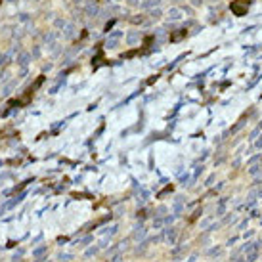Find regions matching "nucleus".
I'll return each mask as SVG.
<instances>
[{
    "mask_svg": "<svg viewBox=\"0 0 262 262\" xmlns=\"http://www.w3.org/2000/svg\"><path fill=\"white\" fill-rule=\"evenodd\" d=\"M128 4H130V6H136V4H138V0H128Z\"/></svg>",
    "mask_w": 262,
    "mask_h": 262,
    "instance_id": "obj_15",
    "label": "nucleus"
},
{
    "mask_svg": "<svg viewBox=\"0 0 262 262\" xmlns=\"http://www.w3.org/2000/svg\"><path fill=\"white\" fill-rule=\"evenodd\" d=\"M8 2H17V0H8Z\"/></svg>",
    "mask_w": 262,
    "mask_h": 262,
    "instance_id": "obj_17",
    "label": "nucleus"
},
{
    "mask_svg": "<svg viewBox=\"0 0 262 262\" xmlns=\"http://www.w3.org/2000/svg\"><path fill=\"white\" fill-rule=\"evenodd\" d=\"M109 36H111V38H120V36H123V33H120V31H113Z\"/></svg>",
    "mask_w": 262,
    "mask_h": 262,
    "instance_id": "obj_10",
    "label": "nucleus"
},
{
    "mask_svg": "<svg viewBox=\"0 0 262 262\" xmlns=\"http://www.w3.org/2000/svg\"><path fill=\"white\" fill-rule=\"evenodd\" d=\"M75 2H77V4H78V2H82V0H75Z\"/></svg>",
    "mask_w": 262,
    "mask_h": 262,
    "instance_id": "obj_18",
    "label": "nucleus"
},
{
    "mask_svg": "<svg viewBox=\"0 0 262 262\" xmlns=\"http://www.w3.org/2000/svg\"><path fill=\"white\" fill-rule=\"evenodd\" d=\"M19 19H21V21H27L29 15H27V14H19Z\"/></svg>",
    "mask_w": 262,
    "mask_h": 262,
    "instance_id": "obj_12",
    "label": "nucleus"
},
{
    "mask_svg": "<svg viewBox=\"0 0 262 262\" xmlns=\"http://www.w3.org/2000/svg\"><path fill=\"white\" fill-rule=\"evenodd\" d=\"M132 21H134V23H142V21H144V17H134Z\"/></svg>",
    "mask_w": 262,
    "mask_h": 262,
    "instance_id": "obj_14",
    "label": "nucleus"
},
{
    "mask_svg": "<svg viewBox=\"0 0 262 262\" xmlns=\"http://www.w3.org/2000/svg\"><path fill=\"white\" fill-rule=\"evenodd\" d=\"M54 38H56V33H46L44 35V42H48V44H54Z\"/></svg>",
    "mask_w": 262,
    "mask_h": 262,
    "instance_id": "obj_6",
    "label": "nucleus"
},
{
    "mask_svg": "<svg viewBox=\"0 0 262 262\" xmlns=\"http://www.w3.org/2000/svg\"><path fill=\"white\" fill-rule=\"evenodd\" d=\"M4 61H6V56H2V54H0V63H4Z\"/></svg>",
    "mask_w": 262,
    "mask_h": 262,
    "instance_id": "obj_16",
    "label": "nucleus"
},
{
    "mask_svg": "<svg viewBox=\"0 0 262 262\" xmlns=\"http://www.w3.org/2000/svg\"><path fill=\"white\" fill-rule=\"evenodd\" d=\"M138 40H140V31H130L128 36H126V44L128 46H134Z\"/></svg>",
    "mask_w": 262,
    "mask_h": 262,
    "instance_id": "obj_1",
    "label": "nucleus"
},
{
    "mask_svg": "<svg viewBox=\"0 0 262 262\" xmlns=\"http://www.w3.org/2000/svg\"><path fill=\"white\" fill-rule=\"evenodd\" d=\"M65 21H63V19H56V27H59V29H65Z\"/></svg>",
    "mask_w": 262,
    "mask_h": 262,
    "instance_id": "obj_9",
    "label": "nucleus"
},
{
    "mask_svg": "<svg viewBox=\"0 0 262 262\" xmlns=\"http://www.w3.org/2000/svg\"><path fill=\"white\" fill-rule=\"evenodd\" d=\"M33 56H35V57H38V56H40V50H38V48H35V50H33Z\"/></svg>",
    "mask_w": 262,
    "mask_h": 262,
    "instance_id": "obj_13",
    "label": "nucleus"
},
{
    "mask_svg": "<svg viewBox=\"0 0 262 262\" xmlns=\"http://www.w3.org/2000/svg\"><path fill=\"white\" fill-rule=\"evenodd\" d=\"M29 59H31V54H27V52H21V54L17 56V63L23 65V67L29 63Z\"/></svg>",
    "mask_w": 262,
    "mask_h": 262,
    "instance_id": "obj_2",
    "label": "nucleus"
},
{
    "mask_svg": "<svg viewBox=\"0 0 262 262\" xmlns=\"http://www.w3.org/2000/svg\"><path fill=\"white\" fill-rule=\"evenodd\" d=\"M119 46V38H111L109 36V40H107V48H117Z\"/></svg>",
    "mask_w": 262,
    "mask_h": 262,
    "instance_id": "obj_7",
    "label": "nucleus"
},
{
    "mask_svg": "<svg viewBox=\"0 0 262 262\" xmlns=\"http://www.w3.org/2000/svg\"><path fill=\"white\" fill-rule=\"evenodd\" d=\"M169 17H170V19H180V17H182V12H180L178 8H170V10H169Z\"/></svg>",
    "mask_w": 262,
    "mask_h": 262,
    "instance_id": "obj_4",
    "label": "nucleus"
},
{
    "mask_svg": "<svg viewBox=\"0 0 262 262\" xmlns=\"http://www.w3.org/2000/svg\"><path fill=\"white\" fill-rule=\"evenodd\" d=\"M157 4H159V0H148V2L142 4V6L144 8H153V6H157Z\"/></svg>",
    "mask_w": 262,
    "mask_h": 262,
    "instance_id": "obj_8",
    "label": "nucleus"
},
{
    "mask_svg": "<svg viewBox=\"0 0 262 262\" xmlns=\"http://www.w3.org/2000/svg\"><path fill=\"white\" fill-rule=\"evenodd\" d=\"M149 15H151V17H159V15H161V10H153Z\"/></svg>",
    "mask_w": 262,
    "mask_h": 262,
    "instance_id": "obj_11",
    "label": "nucleus"
},
{
    "mask_svg": "<svg viewBox=\"0 0 262 262\" xmlns=\"http://www.w3.org/2000/svg\"><path fill=\"white\" fill-rule=\"evenodd\" d=\"M73 36H75V27L67 23L65 25V38H73Z\"/></svg>",
    "mask_w": 262,
    "mask_h": 262,
    "instance_id": "obj_5",
    "label": "nucleus"
},
{
    "mask_svg": "<svg viewBox=\"0 0 262 262\" xmlns=\"http://www.w3.org/2000/svg\"><path fill=\"white\" fill-rule=\"evenodd\" d=\"M98 14V6H96V2H88L86 4V15H96Z\"/></svg>",
    "mask_w": 262,
    "mask_h": 262,
    "instance_id": "obj_3",
    "label": "nucleus"
}]
</instances>
